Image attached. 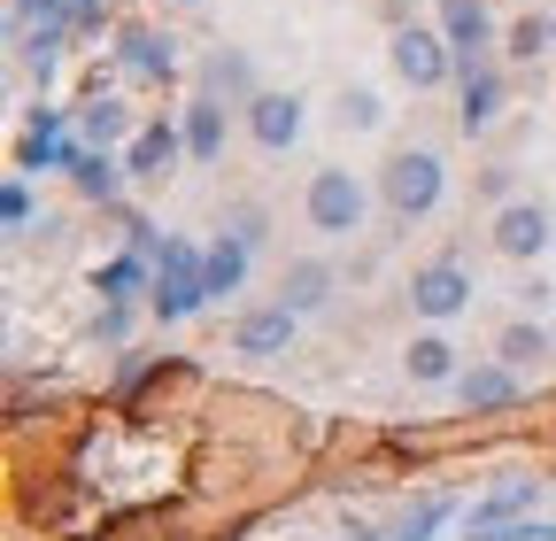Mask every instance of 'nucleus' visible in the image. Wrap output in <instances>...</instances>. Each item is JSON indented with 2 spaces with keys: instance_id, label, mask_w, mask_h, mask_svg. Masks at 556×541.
Instances as JSON below:
<instances>
[{
  "instance_id": "f257e3e1",
  "label": "nucleus",
  "mask_w": 556,
  "mask_h": 541,
  "mask_svg": "<svg viewBox=\"0 0 556 541\" xmlns=\"http://www.w3.org/2000/svg\"><path fill=\"white\" fill-rule=\"evenodd\" d=\"M364 210H371V193H364V178L356 171H317L309 178V193H302V217L325 232V240H348V232H364Z\"/></svg>"
},
{
  "instance_id": "f03ea898",
  "label": "nucleus",
  "mask_w": 556,
  "mask_h": 541,
  "mask_svg": "<svg viewBox=\"0 0 556 541\" xmlns=\"http://www.w3.org/2000/svg\"><path fill=\"white\" fill-rule=\"evenodd\" d=\"M441 186H448V178H441V155H433V148H402V155L379 171V201H387L394 217H426L433 201H441Z\"/></svg>"
},
{
  "instance_id": "7ed1b4c3",
  "label": "nucleus",
  "mask_w": 556,
  "mask_h": 541,
  "mask_svg": "<svg viewBox=\"0 0 556 541\" xmlns=\"http://www.w3.org/2000/svg\"><path fill=\"white\" fill-rule=\"evenodd\" d=\"M387 54H394V71H402V86H409V93H433V86L456 71V47H448V32H426V24H394Z\"/></svg>"
},
{
  "instance_id": "20e7f679",
  "label": "nucleus",
  "mask_w": 556,
  "mask_h": 541,
  "mask_svg": "<svg viewBox=\"0 0 556 541\" xmlns=\"http://www.w3.org/2000/svg\"><path fill=\"white\" fill-rule=\"evenodd\" d=\"M201 302H208V270H201V255H193V248H163V270H155V317L178 325V317H193Z\"/></svg>"
},
{
  "instance_id": "39448f33",
  "label": "nucleus",
  "mask_w": 556,
  "mask_h": 541,
  "mask_svg": "<svg viewBox=\"0 0 556 541\" xmlns=\"http://www.w3.org/2000/svg\"><path fill=\"white\" fill-rule=\"evenodd\" d=\"M409 310L417 317H433V325H448V317H464L471 310V270L464 263H426V270H417V279H409Z\"/></svg>"
},
{
  "instance_id": "423d86ee",
  "label": "nucleus",
  "mask_w": 556,
  "mask_h": 541,
  "mask_svg": "<svg viewBox=\"0 0 556 541\" xmlns=\"http://www.w3.org/2000/svg\"><path fill=\"white\" fill-rule=\"evenodd\" d=\"M548 240H556V217L541 210V201H503V210H495V248L510 263H533Z\"/></svg>"
},
{
  "instance_id": "0eeeda50",
  "label": "nucleus",
  "mask_w": 556,
  "mask_h": 541,
  "mask_svg": "<svg viewBox=\"0 0 556 541\" xmlns=\"http://www.w3.org/2000/svg\"><path fill=\"white\" fill-rule=\"evenodd\" d=\"M294 310L287 302H263V310H248L240 325H232V356H287V341H294Z\"/></svg>"
},
{
  "instance_id": "6e6552de",
  "label": "nucleus",
  "mask_w": 556,
  "mask_h": 541,
  "mask_svg": "<svg viewBox=\"0 0 556 541\" xmlns=\"http://www.w3.org/2000/svg\"><path fill=\"white\" fill-rule=\"evenodd\" d=\"M248 131H255V148L287 155L302 140V93H255L248 101Z\"/></svg>"
},
{
  "instance_id": "1a4fd4ad",
  "label": "nucleus",
  "mask_w": 556,
  "mask_h": 541,
  "mask_svg": "<svg viewBox=\"0 0 556 541\" xmlns=\"http://www.w3.org/2000/svg\"><path fill=\"white\" fill-rule=\"evenodd\" d=\"M178 155H186V124H139L131 148H124V171L131 178H170Z\"/></svg>"
},
{
  "instance_id": "9d476101",
  "label": "nucleus",
  "mask_w": 556,
  "mask_h": 541,
  "mask_svg": "<svg viewBox=\"0 0 556 541\" xmlns=\"http://www.w3.org/2000/svg\"><path fill=\"white\" fill-rule=\"evenodd\" d=\"M116 54H124V71H131L139 86H163V78H178V39H170V32H148V24H131Z\"/></svg>"
},
{
  "instance_id": "9b49d317",
  "label": "nucleus",
  "mask_w": 556,
  "mask_h": 541,
  "mask_svg": "<svg viewBox=\"0 0 556 541\" xmlns=\"http://www.w3.org/2000/svg\"><path fill=\"white\" fill-rule=\"evenodd\" d=\"M441 32H448V47H456V71H479L486 39H495V24H486L479 0H441Z\"/></svg>"
},
{
  "instance_id": "f8f14e48",
  "label": "nucleus",
  "mask_w": 556,
  "mask_h": 541,
  "mask_svg": "<svg viewBox=\"0 0 556 541\" xmlns=\"http://www.w3.org/2000/svg\"><path fill=\"white\" fill-rule=\"evenodd\" d=\"M456 394H464V411H510L526 387L510 364H471V372H456Z\"/></svg>"
},
{
  "instance_id": "ddd939ff",
  "label": "nucleus",
  "mask_w": 556,
  "mask_h": 541,
  "mask_svg": "<svg viewBox=\"0 0 556 541\" xmlns=\"http://www.w3.org/2000/svg\"><path fill=\"white\" fill-rule=\"evenodd\" d=\"M278 302H287L294 317L325 310V302H332V263H325V255H302V263H287V279H278Z\"/></svg>"
},
{
  "instance_id": "4468645a",
  "label": "nucleus",
  "mask_w": 556,
  "mask_h": 541,
  "mask_svg": "<svg viewBox=\"0 0 556 541\" xmlns=\"http://www.w3.org/2000/svg\"><path fill=\"white\" fill-rule=\"evenodd\" d=\"M186 155L193 163H217L225 155V101H186Z\"/></svg>"
},
{
  "instance_id": "2eb2a0df",
  "label": "nucleus",
  "mask_w": 556,
  "mask_h": 541,
  "mask_svg": "<svg viewBox=\"0 0 556 541\" xmlns=\"http://www.w3.org/2000/svg\"><path fill=\"white\" fill-rule=\"evenodd\" d=\"M495 116H503V78L479 62V71H464V109H456V124H464V131H486Z\"/></svg>"
},
{
  "instance_id": "dca6fc26",
  "label": "nucleus",
  "mask_w": 556,
  "mask_h": 541,
  "mask_svg": "<svg viewBox=\"0 0 556 541\" xmlns=\"http://www.w3.org/2000/svg\"><path fill=\"white\" fill-rule=\"evenodd\" d=\"M402 372H409L417 387H441V379H456V349L441 341V332H417V341L402 349Z\"/></svg>"
},
{
  "instance_id": "f3484780",
  "label": "nucleus",
  "mask_w": 556,
  "mask_h": 541,
  "mask_svg": "<svg viewBox=\"0 0 556 541\" xmlns=\"http://www.w3.org/2000/svg\"><path fill=\"white\" fill-rule=\"evenodd\" d=\"M201 86H208V101H217V93H232L240 109L263 93V86H255V71H248V54H208V62H201Z\"/></svg>"
},
{
  "instance_id": "a211bd4d",
  "label": "nucleus",
  "mask_w": 556,
  "mask_h": 541,
  "mask_svg": "<svg viewBox=\"0 0 556 541\" xmlns=\"http://www.w3.org/2000/svg\"><path fill=\"white\" fill-rule=\"evenodd\" d=\"M248 255H255V248H248L240 232H225L217 248H208V255H201V270H208V294H240V279H248Z\"/></svg>"
},
{
  "instance_id": "6ab92c4d",
  "label": "nucleus",
  "mask_w": 556,
  "mask_h": 541,
  "mask_svg": "<svg viewBox=\"0 0 556 541\" xmlns=\"http://www.w3.org/2000/svg\"><path fill=\"white\" fill-rule=\"evenodd\" d=\"M78 140H86V148H116V140H131V116H124L116 101L93 93V101L78 109Z\"/></svg>"
},
{
  "instance_id": "aec40b11",
  "label": "nucleus",
  "mask_w": 556,
  "mask_h": 541,
  "mask_svg": "<svg viewBox=\"0 0 556 541\" xmlns=\"http://www.w3.org/2000/svg\"><path fill=\"white\" fill-rule=\"evenodd\" d=\"M70 178H78V193L109 201V193H116V178H124V163H116L109 148H78V163H70Z\"/></svg>"
},
{
  "instance_id": "412c9836",
  "label": "nucleus",
  "mask_w": 556,
  "mask_h": 541,
  "mask_svg": "<svg viewBox=\"0 0 556 541\" xmlns=\"http://www.w3.org/2000/svg\"><path fill=\"white\" fill-rule=\"evenodd\" d=\"M548 349H556V332H548V325H526V317H518V325L503 332V349H495V356H503L510 372H526V364H541Z\"/></svg>"
},
{
  "instance_id": "4be33fe9",
  "label": "nucleus",
  "mask_w": 556,
  "mask_h": 541,
  "mask_svg": "<svg viewBox=\"0 0 556 541\" xmlns=\"http://www.w3.org/2000/svg\"><path fill=\"white\" fill-rule=\"evenodd\" d=\"M340 124H348V131H379V124H387V101H379L371 86H348V93H340Z\"/></svg>"
},
{
  "instance_id": "5701e85b",
  "label": "nucleus",
  "mask_w": 556,
  "mask_h": 541,
  "mask_svg": "<svg viewBox=\"0 0 556 541\" xmlns=\"http://www.w3.org/2000/svg\"><path fill=\"white\" fill-rule=\"evenodd\" d=\"M54 54H62V24H39V32L24 39V71H31L39 86L54 78Z\"/></svg>"
},
{
  "instance_id": "b1692460",
  "label": "nucleus",
  "mask_w": 556,
  "mask_h": 541,
  "mask_svg": "<svg viewBox=\"0 0 556 541\" xmlns=\"http://www.w3.org/2000/svg\"><path fill=\"white\" fill-rule=\"evenodd\" d=\"M533 495H541L533 480H503V488H495V495H486V503H479L471 518H518V511H533Z\"/></svg>"
},
{
  "instance_id": "393cba45",
  "label": "nucleus",
  "mask_w": 556,
  "mask_h": 541,
  "mask_svg": "<svg viewBox=\"0 0 556 541\" xmlns=\"http://www.w3.org/2000/svg\"><path fill=\"white\" fill-rule=\"evenodd\" d=\"M548 47H556L548 16H518V24H510V54H518V62H533V54H548Z\"/></svg>"
},
{
  "instance_id": "a878e982",
  "label": "nucleus",
  "mask_w": 556,
  "mask_h": 541,
  "mask_svg": "<svg viewBox=\"0 0 556 541\" xmlns=\"http://www.w3.org/2000/svg\"><path fill=\"white\" fill-rule=\"evenodd\" d=\"M441 518H448V503H441V495H426V503H417V511H409V518L394 526V541H426V533H433Z\"/></svg>"
},
{
  "instance_id": "bb28decb",
  "label": "nucleus",
  "mask_w": 556,
  "mask_h": 541,
  "mask_svg": "<svg viewBox=\"0 0 556 541\" xmlns=\"http://www.w3.org/2000/svg\"><path fill=\"white\" fill-rule=\"evenodd\" d=\"M101 294H109V302H131V294H139V255H131V263H109V270H101Z\"/></svg>"
},
{
  "instance_id": "cd10ccee",
  "label": "nucleus",
  "mask_w": 556,
  "mask_h": 541,
  "mask_svg": "<svg viewBox=\"0 0 556 541\" xmlns=\"http://www.w3.org/2000/svg\"><path fill=\"white\" fill-rule=\"evenodd\" d=\"M124 332H131V310H124V302H109V310L93 317V341H124Z\"/></svg>"
},
{
  "instance_id": "c85d7f7f",
  "label": "nucleus",
  "mask_w": 556,
  "mask_h": 541,
  "mask_svg": "<svg viewBox=\"0 0 556 541\" xmlns=\"http://www.w3.org/2000/svg\"><path fill=\"white\" fill-rule=\"evenodd\" d=\"M0 210H9V225L24 232V225H31V193H24V186H9V201H0Z\"/></svg>"
},
{
  "instance_id": "c756f323",
  "label": "nucleus",
  "mask_w": 556,
  "mask_h": 541,
  "mask_svg": "<svg viewBox=\"0 0 556 541\" xmlns=\"http://www.w3.org/2000/svg\"><path fill=\"white\" fill-rule=\"evenodd\" d=\"M62 9H70V24H101V16H109V0H62Z\"/></svg>"
},
{
  "instance_id": "7c9ffc66",
  "label": "nucleus",
  "mask_w": 556,
  "mask_h": 541,
  "mask_svg": "<svg viewBox=\"0 0 556 541\" xmlns=\"http://www.w3.org/2000/svg\"><path fill=\"white\" fill-rule=\"evenodd\" d=\"M232 232H240V240L255 248V240H263V210H240V217H232Z\"/></svg>"
},
{
  "instance_id": "2f4dec72",
  "label": "nucleus",
  "mask_w": 556,
  "mask_h": 541,
  "mask_svg": "<svg viewBox=\"0 0 556 541\" xmlns=\"http://www.w3.org/2000/svg\"><path fill=\"white\" fill-rule=\"evenodd\" d=\"M518 294H526V310H548V302H556V287H548V279H526Z\"/></svg>"
},
{
  "instance_id": "473e14b6",
  "label": "nucleus",
  "mask_w": 556,
  "mask_h": 541,
  "mask_svg": "<svg viewBox=\"0 0 556 541\" xmlns=\"http://www.w3.org/2000/svg\"><path fill=\"white\" fill-rule=\"evenodd\" d=\"M170 9H201V0H170Z\"/></svg>"
},
{
  "instance_id": "72a5a7b5",
  "label": "nucleus",
  "mask_w": 556,
  "mask_h": 541,
  "mask_svg": "<svg viewBox=\"0 0 556 541\" xmlns=\"http://www.w3.org/2000/svg\"><path fill=\"white\" fill-rule=\"evenodd\" d=\"M548 32H556V16H548Z\"/></svg>"
}]
</instances>
